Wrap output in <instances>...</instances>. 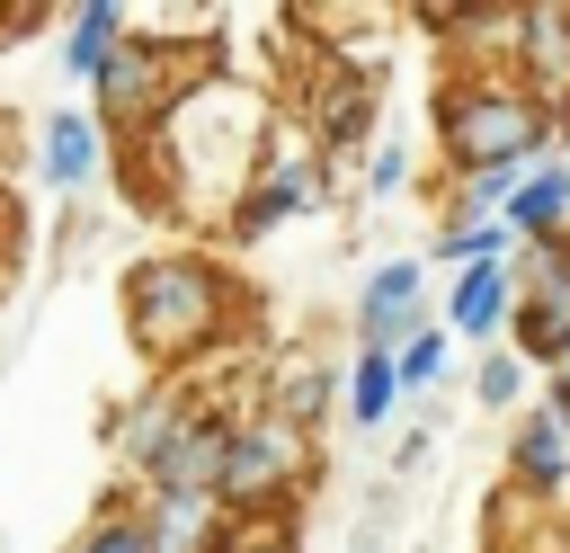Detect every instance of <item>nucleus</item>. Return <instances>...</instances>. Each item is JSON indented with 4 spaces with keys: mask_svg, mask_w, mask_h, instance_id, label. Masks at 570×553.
Here are the masks:
<instances>
[{
    "mask_svg": "<svg viewBox=\"0 0 570 553\" xmlns=\"http://www.w3.org/2000/svg\"><path fill=\"white\" fill-rule=\"evenodd\" d=\"M392 375H401V392H428L436 375H445V330L428 321V330H410L401 348H392Z\"/></svg>",
    "mask_w": 570,
    "mask_h": 553,
    "instance_id": "18",
    "label": "nucleus"
},
{
    "mask_svg": "<svg viewBox=\"0 0 570 553\" xmlns=\"http://www.w3.org/2000/svg\"><path fill=\"white\" fill-rule=\"evenodd\" d=\"M517 312V276L490 259V268H463L454 276V303H445V339H499V321Z\"/></svg>",
    "mask_w": 570,
    "mask_h": 553,
    "instance_id": "7",
    "label": "nucleus"
},
{
    "mask_svg": "<svg viewBox=\"0 0 570 553\" xmlns=\"http://www.w3.org/2000/svg\"><path fill=\"white\" fill-rule=\"evenodd\" d=\"M401 169H410V161H401V152H374V169H365V187H374V196H383V187H401Z\"/></svg>",
    "mask_w": 570,
    "mask_h": 553,
    "instance_id": "20",
    "label": "nucleus"
},
{
    "mask_svg": "<svg viewBox=\"0 0 570 553\" xmlns=\"http://www.w3.org/2000/svg\"><path fill=\"white\" fill-rule=\"evenodd\" d=\"M160 116H169V54L125 36L107 54V71H98V134L107 125H160Z\"/></svg>",
    "mask_w": 570,
    "mask_h": 553,
    "instance_id": "4",
    "label": "nucleus"
},
{
    "mask_svg": "<svg viewBox=\"0 0 570 553\" xmlns=\"http://www.w3.org/2000/svg\"><path fill=\"white\" fill-rule=\"evenodd\" d=\"M436 125H445V152L463 169H499V161H534L543 152V107L517 98V89H454L436 107Z\"/></svg>",
    "mask_w": 570,
    "mask_h": 553,
    "instance_id": "2",
    "label": "nucleus"
},
{
    "mask_svg": "<svg viewBox=\"0 0 570 553\" xmlns=\"http://www.w3.org/2000/svg\"><path fill=\"white\" fill-rule=\"evenodd\" d=\"M552 419H561V437H570V384H552Z\"/></svg>",
    "mask_w": 570,
    "mask_h": 553,
    "instance_id": "22",
    "label": "nucleus"
},
{
    "mask_svg": "<svg viewBox=\"0 0 570 553\" xmlns=\"http://www.w3.org/2000/svg\"><path fill=\"white\" fill-rule=\"evenodd\" d=\"M125 321L151 357H196L223 321V285L187 259H160V268H134V294H125Z\"/></svg>",
    "mask_w": 570,
    "mask_h": 553,
    "instance_id": "1",
    "label": "nucleus"
},
{
    "mask_svg": "<svg viewBox=\"0 0 570 553\" xmlns=\"http://www.w3.org/2000/svg\"><path fill=\"white\" fill-rule=\"evenodd\" d=\"M392 401H401L392 357H383V348H356V366H347V419H356V428H383Z\"/></svg>",
    "mask_w": 570,
    "mask_h": 553,
    "instance_id": "14",
    "label": "nucleus"
},
{
    "mask_svg": "<svg viewBox=\"0 0 570 553\" xmlns=\"http://www.w3.org/2000/svg\"><path fill=\"white\" fill-rule=\"evenodd\" d=\"M517 36H525V71L534 80H570V9H525Z\"/></svg>",
    "mask_w": 570,
    "mask_h": 553,
    "instance_id": "16",
    "label": "nucleus"
},
{
    "mask_svg": "<svg viewBox=\"0 0 570 553\" xmlns=\"http://www.w3.org/2000/svg\"><path fill=\"white\" fill-rule=\"evenodd\" d=\"M552 384H570V348H561V366H552Z\"/></svg>",
    "mask_w": 570,
    "mask_h": 553,
    "instance_id": "23",
    "label": "nucleus"
},
{
    "mask_svg": "<svg viewBox=\"0 0 570 553\" xmlns=\"http://www.w3.org/2000/svg\"><path fill=\"white\" fill-rule=\"evenodd\" d=\"M517 241H552L561 223H570V161H543V169H525V187L508 196V214H499Z\"/></svg>",
    "mask_w": 570,
    "mask_h": 553,
    "instance_id": "10",
    "label": "nucleus"
},
{
    "mask_svg": "<svg viewBox=\"0 0 570 553\" xmlns=\"http://www.w3.org/2000/svg\"><path fill=\"white\" fill-rule=\"evenodd\" d=\"M294 473H303V428H294V419H276V410H258V419H232L223 464H214V499L258 508V499H276Z\"/></svg>",
    "mask_w": 570,
    "mask_h": 553,
    "instance_id": "3",
    "label": "nucleus"
},
{
    "mask_svg": "<svg viewBox=\"0 0 570 553\" xmlns=\"http://www.w3.org/2000/svg\"><path fill=\"white\" fill-rule=\"evenodd\" d=\"M508 464H517V482H525V491H570V437H561V419H552V410L517 419Z\"/></svg>",
    "mask_w": 570,
    "mask_h": 553,
    "instance_id": "11",
    "label": "nucleus"
},
{
    "mask_svg": "<svg viewBox=\"0 0 570 553\" xmlns=\"http://www.w3.org/2000/svg\"><path fill=\"white\" fill-rule=\"evenodd\" d=\"M232 553H294V535H276V526H258V535H240Z\"/></svg>",
    "mask_w": 570,
    "mask_h": 553,
    "instance_id": "21",
    "label": "nucleus"
},
{
    "mask_svg": "<svg viewBox=\"0 0 570 553\" xmlns=\"http://www.w3.org/2000/svg\"><path fill=\"white\" fill-rule=\"evenodd\" d=\"M410 330H428V276L410 259H392V268H374L356 285V348H383L392 357Z\"/></svg>",
    "mask_w": 570,
    "mask_h": 553,
    "instance_id": "5",
    "label": "nucleus"
},
{
    "mask_svg": "<svg viewBox=\"0 0 570 553\" xmlns=\"http://www.w3.org/2000/svg\"><path fill=\"white\" fill-rule=\"evenodd\" d=\"M481 401H490V410H517V401H525V357H499V348H490V357H481Z\"/></svg>",
    "mask_w": 570,
    "mask_h": 553,
    "instance_id": "19",
    "label": "nucleus"
},
{
    "mask_svg": "<svg viewBox=\"0 0 570 553\" xmlns=\"http://www.w3.org/2000/svg\"><path fill=\"white\" fill-rule=\"evenodd\" d=\"M508 330H517V348H525L534 366H561V348H570V268H543L534 294H517Z\"/></svg>",
    "mask_w": 570,
    "mask_h": 553,
    "instance_id": "6",
    "label": "nucleus"
},
{
    "mask_svg": "<svg viewBox=\"0 0 570 553\" xmlns=\"http://www.w3.org/2000/svg\"><path fill=\"white\" fill-rule=\"evenodd\" d=\"M436 250L463 259V268H490V259L508 268V259H517V232H508V223H454V232H436Z\"/></svg>",
    "mask_w": 570,
    "mask_h": 553,
    "instance_id": "17",
    "label": "nucleus"
},
{
    "mask_svg": "<svg viewBox=\"0 0 570 553\" xmlns=\"http://www.w3.org/2000/svg\"><path fill=\"white\" fill-rule=\"evenodd\" d=\"M312 196H321V169H312V161H276V169L240 196V232L258 241V232H276L285 214H312Z\"/></svg>",
    "mask_w": 570,
    "mask_h": 553,
    "instance_id": "9",
    "label": "nucleus"
},
{
    "mask_svg": "<svg viewBox=\"0 0 570 553\" xmlns=\"http://www.w3.org/2000/svg\"><path fill=\"white\" fill-rule=\"evenodd\" d=\"M125 36H134V18H125L116 0H89V9L62 27V71H71V80H98V71H107V54H116Z\"/></svg>",
    "mask_w": 570,
    "mask_h": 553,
    "instance_id": "12",
    "label": "nucleus"
},
{
    "mask_svg": "<svg viewBox=\"0 0 570 553\" xmlns=\"http://www.w3.org/2000/svg\"><path fill=\"white\" fill-rule=\"evenodd\" d=\"M187 419H196V401H178V392H151L134 419H125V464L142 473V482H160L169 473V455H178V437H187Z\"/></svg>",
    "mask_w": 570,
    "mask_h": 553,
    "instance_id": "8",
    "label": "nucleus"
},
{
    "mask_svg": "<svg viewBox=\"0 0 570 553\" xmlns=\"http://www.w3.org/2000/svg\"><path fill=\"white\" fill-rule=\"evenodd\" d=\"M71 553H160V526H151V508L107 499V508L80 526V544H71Z\"/></svg>",
    "mask_w": 570,
    "mask_h": 553,
    "instance_id": "15",
    "label": "nucleus"
},
{
    "mask_svg": "<svg viewBox=\"0 0 570 553\" xmlns=\"http://www.w3.org/2000/svg\"><path fill=\"white\" fill-rule=\"evenodd\" d=\"M36 169H45V187H53V196H62V187H80V178L98 169V116H53V125H45Z\"/></svg>",
    "mask_w": 570,
    "mask_h": 553,
    "instance_id": "13",
    "label": "nucleus"
}]
</instances>
